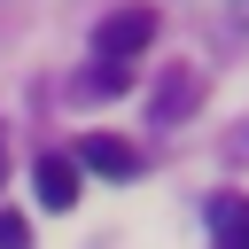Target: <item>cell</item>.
Masks as SVG:
<instances>
[{
	"mask_svg": "<svg viewBox=\"0 0 249 249\" xmlns=\"http://www.w3.org/2000/svg\"><path fill=\"white\" fill-rule=\"evenodd\" d=\"M148 39H156V16H148V8H117V16H101L93 54H101V62H132Z\"/></svg>",
	"mask_w": 249,
	"mask_h": 249,
	"instance_id": "obj_1",
	"label": "cell"
},
{
	"mask_svg": "<svg viewBox=\"0 0 249 249\" xmlns=\"http://www.w3.org/2000/svg\"><path fill=\"white\" fill-rule=\"evenodd\" d=\"M39 202H47V210H70V202H78V156H62V148L39 156Z\"/></svg>",
	"mask_w": 249,
	"mask_h": 249,
	"instance_id": "obj_2",
	"label": "cell"
},
{
	"mask_svg": "<svg viewBox=\"0 0 249 249\" xmlns=\"http://www.w3.org/2000/svg\"><path fill=\"white\" fill-rule=\"evenodd\" d=\"M78 163H86V171H109V179H132V171H140V148H132V140H109V132H93V140L78 148Z\"/></svg>",
	"mask_w": 249,
	"mask_h": 249,
	"instance_id": "obj_3",
	"label": "cell"
},
{
	"mask_svg": "<svg viewBox=\"0 0 249 249\" xmlns=\"http://www.w3.org/2000/svg\"><path fill=\"white\" fill-rule=\"evenodd\" d=\"M124 78H132V62H93V70L78 78V93H86V101H101V93H124Z\"/></svg>",
	"mask_w": 249,
	"mask_h": 249,
	"instance_id": "obj_4",
	"label": "cell"
},
{
	"mask_svg": "<svg viewBox=\"0 0 249 249\" xmlns=\"http://www.w3.org/2000/svg\"><path fill=\"white\" fill-rule=\"evenodd\" d=\"M0 249H31V226H23L16 210H0Z\"/></svg>",
	"mask_w": 249,
	"mask_h": 249,
	"instance_id": "obj_5",
	"label": "cell"
},
{
	"mask_svg": "<svg viewBox=\"0 0 249 249\" xmlns=\"http://www.w3.org/2000/svg\"><path fill=\"white\" fill-rule=\"evenodd\" d=\"M233 249H249V226H241V241H233Z\"/></svg>",
	"mask_w": 249,
	"mask_h": 249,
	"instance_id": "obj_6",
	"label": "cell"
}]
</instances>
